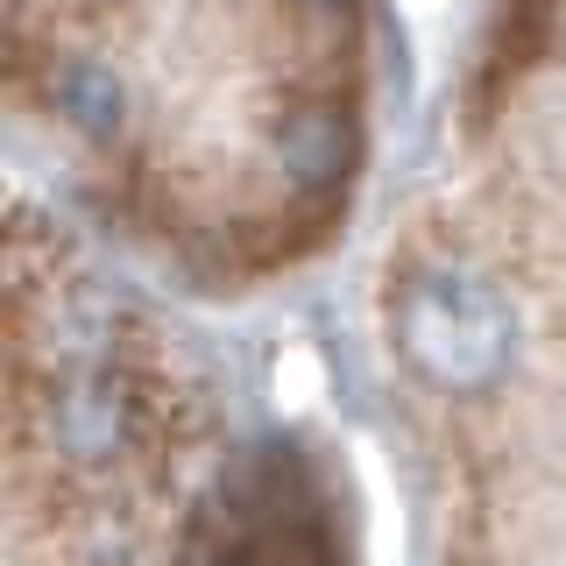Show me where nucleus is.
<instances>
[{"mask_svg":"<svg viewBox=\"0 0 566 566\" xmlns=\"http://www.w3.org/2000/svg\"><path fill=\"white\" fill-rule=\"evenodd\" d=\"M403 354L439 389H482L510 361V318L474 283H453V276L418 283L411 305H403Z\"/></svg>","mask_w":566,"mask_h":566,"instance_id":"nucleus-1","label":"nucleus"}]
</instances>
